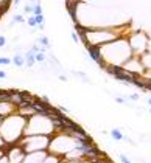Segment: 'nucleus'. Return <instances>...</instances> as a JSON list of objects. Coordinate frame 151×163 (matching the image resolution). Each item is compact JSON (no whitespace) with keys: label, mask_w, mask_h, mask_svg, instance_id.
<instances>
[{"label":"nucleus","mask_w":151,"mask_h":163,"mask_svg":"<svg viewBox=\"0 0 151 163\" xmlns=\"http://www.w3.org/2000/svg\"><path fill=\"white\" fill-rule=\"evenodd\" d=\"M23 20H25V19H23V17H22L20 14H16V16L13 17V22H19V23H23Z\"/></svg>","instance_id":"9d476101"},{"label":"nucleus","mask_w":151,"mask_h":163,"mask_svg":"<svg viewBox=\"0 0 151 163\" xmlns=\"http://www.w3.org/2000/svg\"><path fill=\"white\" fill-rule=\"evenodd\" d=\"M86 48L89 51V56H91L92 61H95L101 68L106 67V61L103 59V54H101V48L97 47V45H91V44H86Z\"/></svg>","instance_id":"f257e3e1"},{"label":"nucleus","mask_w":151,"mask_h":163,"mask_svg":"<svg viewBox=\"0 0 151 163\" xmlns=\"http://www.w3.org/2000/svg\"><path fill=\"white\" fill-rule=\"evenodd\" d=\"M0 163H8V158H6V155H5V154H3V157L0 158Z\"/></svg>","instance_id":"f3484780"},{"label":"nucleus","mask_w":151,"mask_h":163,"mask_svg":"<svg viewBox=\"0 0 151 163\" xmlns=\"http://www.w3.org/2000/svg\"><path fill=\"white\" fill-rule=\"evenodd\" d=\"M115 101H117L119 104H126V101H125V98H122V96H117V98H115Z\"/></svg>","instance_id":"4468645a"},{"label":"nucleus","mask_w":151,"mask_h":163,"mask_svg":"<svg viewBox=\"0 0 151 163\" xmlns=\"http://www.w3.org/2000/svg\"><path fill=\"white\" fill-rule=\"evenodd\" d=\"M11 59L10 58H0V65H10Z\"/></svg>","instance_id":"6e6552de"},{"label":"nucleus","mask_w":151,"mask_h":163,"mask_svg":"<svg viewBox=\"0 0 151 163\" xmlns=\"http://www.w3.org/2000/svg\"><path fill=\"white\" fill-rule=\"evenodd\" d=\"M44 59H45V54H44V51L36 53V62H41V61H44Z\"/></svg>","instance_id":"1a4fd4ad"},{"label":"nucleus","mask_w":151,"mask_h":163,"mask_svg":"<svg viewBox=\"0 0 151 163\" xmlns=\"http://www.w3.org/2000/svg\"><path fill=\"white\" fill-rule=\"evenodd\" d=\"M23 10H25V13H28V14H33V6H31V5H26V6L23 8Z\"/></svg>","instance_id":"ddd939ff"},{"label":"nucleus","mask_w":151,"mask_h":163,"mask_svg":"<svg viewBox=\"0 0 151 163\" xmlns=\"http://www.w3.org/2000/svg\"><path fill=\"white\" fill-rule=\"evenodd\" d=\"M33 14H34V16L44 14V11H42V6H41V3H34V5H33Z\"/></svg>","instance_id":"39448f33"},{"label":"nucleus","mask_w":151,"mask_h":163,"mask_svg":"<svg viewBox=\"0 0 151 163\" xmlns=\"http://www.w3.org/2000/svg\"><path fill=\"white\" fill-rule=\"evenodd\" d=\"M3 78H6V73L3 70H0V79H3Z\"/></svg>","instance_id":"6ab92c4d"},{"label":"nucleus","mask_w":151,"mask_h":163,"mask_svg":"<svg viewBox=\"0 0 151 163\" xmlns=\"http://www.w3.org/2000/svg\"><path fill=\"white\" fill-rule=\"evenodd\" d=\"M19 3H20V0H14V5H16V6L19 5Z\"/></svg>","instance_id":"4be33fe9"},{"label":"nucleus","mask_w":151,"mask_h":163,"mask_svg":"<svg viewBox=\"0 0 151 163\" xmlns=\"http://www.w3.org/2000/svg\"><path fill=\"white\" fill-rule=\"evenodd\" d=\"M59 81H63V83H66V81H67V78H66L64 75H61V76H59Z\"/></svg>","instance_id":"aec40b11"},{"label":"nucleus","mask_w":151,"mask_h":163,"mask_svg":"<svg viewBox=\"0 0 151 163\" xmlns=\"http://www.w3.org/2000/svg\"><path fill=\"white\" fill-rule=\"evenodd\" d=\"M28 25H30V26H38V23H36V20H34V16H31V17H28Z\"/></svg>","instance_id":"f8f14e48"},{"label":"nucleus","mask_w":151,"mask_h":163,"mask_svg":"<svg viewBox=\"0 0 151 163\" xmlns=\"http://www.w3.org/2000/svg\"><path fill=\"white\" fill-rule=\"evenodd\" d=\"M72 39H73L75 44H78V36H76V33H72Z\"/></svg>","instance_id":"dca6fc26"},{"label":"nucleus","mask_w":151,"mask_h":163,"mask_svg":"<svg viewBox=\"0 0 151 163\" xmlns=\"http://www.w3.org/2000/svg\"><path fill=\"white\" fill-rule=\"evenodd\" d=\"M111 137H112L115 141H120V140L125 138V137H123V134H122L119 129H112V131H111Z\"/></svg>","instance_id":"20e7f679"},{"label":"nucleus","mask_w":151,"mask_h":163,"mask_svg":"<svg viewBox=\"0 0 151 163\" xmlns=\"http://www.w3.org/2000/svg\"><path fill=\"white\" fill-rule=\"evenodd\" d=\"M31 2H36V0H31Z\"/></svg>","instance_id":"393cba45"},{"label":"nucleus","mask_w":151,"mask_h":163,"mask_svg":"<svg viewBox=\"0 0 151 163\" xmlns=\"http://www.w3.org/2000/svg\"><path fill=\"white\" fill-rule=\"evenodd\" d=\"M119 157H120V161H122V163H131V160L125 155V154H120Z\"/></svg>","instance_id":"9b49d317"},{"label":"nucleus","mask_w":151,"mask_h":163,"mask_svg":"<svg viewBox=\"0 0 151 163\" xmlns=\"http://www.w3.org/2000/svg\"><path fill=\"white\" fill-rule=\"evenodd\" d=\"M39 44L42 45L44 48H48V47H50V42H48V38H47V36H41Z\"/></svg>","instance_id":"423d86ee"},{"label":"nucleus","mask_w":151,"mask_h":163,"mask_svg":"<svg viewBox=\"0 0 151 163\" xmlns=\"http://www.w3.org/2000/svg\"><path fill=\"white\" fill-rule=\"evenodd\" d=\"M25 64L28 65V67H33L34 65V62H36V53H34L33 50H30V51H26L25 53Z\"/></svg>","instance_id":"f03ea898"},{"label":"nucleus","mask_w":151,"mask_h":163,"mask_svg":"<svg viewBox=\"0 0 151 163\" xmlns=\"http://www.w3.org/2000/svg\"><path fill=\"white\" fill-rule=\"evenodd\" d=\"M5 44H6V39L3 38V36H0V48L5 47Z\"/></svg>","instance_id":"2eb2a0df"},{"label":"nucleus","mask_w":151,"mask_h":163,"mask_svg":"<svg viewBox=\"0 0 151 163\" xmlns=\"http://www.w3.org/2000/svg\"><path fill=\"white\" fill-rule=\"evenodd\" d=\"M38 28H39V30H44V28H45V23H41V25H38Z\"/></svg>","instance_id":"412c9836"},{"label":"nucleus","mask_w":151,"mask_h":163,"mask_svg":"<svg viewBox=\"0 0 151 163\" xmlns=\"http://www.w3.org/2000/svg\"><path fill=\"white\" fill-rule=\"evenodd\" d=\"M0 123H2V116H0Z\"/></svg>","instance_id":"b1692460"},{"label":"nucleus","mask_w":151,"mask_h":163,"mask_svg":"<svg viewBox=\"0 0 151 163\" xmlns=\"http://www.w3.org/2000/svg\"><path fill=\"white\" fill-rule=\"evenodd\" d=\"M148 104H149V107H151V98L148 99Z\"/></svg>","instance_id":"5701e85b"},{"label":"nucleus","mask_w":151,"mask_h":163,"mask_svg":"<svg viewBox=\"0 0 151 163\" xmlns=\"http://www.w3.org/2000/svg\"><path fill=\"white\" fill-rule=\"evenodd\" d=\"M149 113H151V109H149Z\"/></svg>","instance_id":"a878e982"},{"label":"nucleus","mask_w":151,"mask_h":163,"mask_svg":"<svg viewBox=\"0 0 151 163\" xmlns=\"http://www.w3.org/2000/svg\"><path fill=\"white\" fill-rule=\"evenodd\" d=\"M129 98L132 99V101H137V99H139V95H136V93H134V95H131Z\"/></svg>","instance_id":"a211bd4d"},{"label":"nucleus","mask_w":151,"mask_h":163,"mask_svg":"<svg viewBox=\"0 0 151 163\" xmlns=\"http://www.w3.org/2000/svg\"><path fill=\"white\" fill-rule=\"evenodd\" d=\"M11 64H14L16 67H23L25 65V58L22 54H16V56L11 59Z\"/></svg>","instance_id":"7ed1b4c3"},{"label":"nucleus","mask_w":151,"mask_h":163,"mask_svg":"<svg viewBox=\"0 0 151 163\" xmlns=\"http://www.w3.org/2000/svg\"><path fill=\"white\" fill-rule=\"evenodd\" d=\"M34 20H36V23H38V25H41V23H45V19H44V14L34 16Z\"/></svg>","instance_id":"0eeeda50"}]
</instances>
